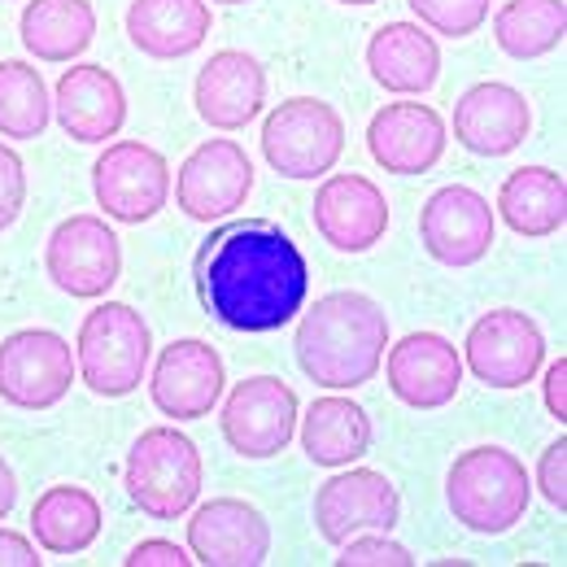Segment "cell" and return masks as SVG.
<instances>
[{"mask_svg": "<svg viewBox=\"0 0 567 567\" xmlns=\"http://www.w3.org/2000/svg\"><path fill=\"white\" fill-rule=\"evenodd\" d=\"M389 393L411 411H441L463 389V354L441 332H406L384 350Z\"/></svg>", "mask_w": 567, "mask_h": 567, "instance_id": "obj_16", "label": "cell"}, {"mask_svg": "<svg viewBox=\"0 0 567 567\" xmlns=\"http://www.w3.org/2000/svg\"><path fill=\"white\" fill-rule=\"evenodd\" d=\"M564 0H502L494 13V44L515 62H537L564 44Z\"/></svg>", "mask_w": 567, "mask_h": 567, "instance_id": "obj_29", "label": "cell"}, {"mask_svg": "<svg viewBox=\"0 0 567 567\" xmlns=\"http://www.w3.org/2000/svg\"><path fill=\"white\" fill-rule=\"evenodd\" d=\"M22 206H27V162L18 157V148L0 144V231L18 223Z\"/></svg>", "mask_w": 567, "mask_h": 567, "instance_id": "obj_33", "label": "cell"}, {"mask_svg": "<svg viewBox=\"0 0 567 567\" xmlns=\"http://www.w3.org/2000/svg\"><path fill=\"white\" fill-rule=\"evenodd\" d=\"M445 502L467 533L502 537L528 515L533 481L519 454H511L506 445H472L450 463Z\"/></svg>", "mask_w": 567, "mask_h": 567, "instance_id": "obj_3", "label": "cell"}, {"mask_svg": "<svg viewBox=\"0 0 567 567\" xmlns=\"http://www.w3.org/2000/svg\"><path fill=\"white\" fill-rule=\"evenodd\" d=\"M214 13L206 0H132L127 40L153 62L193 58L210 40Z\"/></svg>", "mask_w": 567, "mask_h": 567, "instance_id": "obj_24", "label": "cell"}, {"mask_svg": "<svg viewBox=\"0 0 567 567\" xmlns=\"http://www.w3.org/2000/svg\"><path fill=\"white\" fill-rule=\"evenodd\" d=\"M533 132V110L519 87L511 83H472L454 101V141L476 157H506Z\"/></svg>", "mask_w": 567, "mask_h": 567, "instance_id": "obj_20", "label": "cell"}, {"mask_svg": "<svg viewBox=\"0 0 567 567\" xmlns=\"http://www.w3.org/2000/svg\"><path fill=\"white\" fill-rule=\"evenodd\" d=\"M463 362L489 389H524L546 362V337L533 315L497 306L472 323L463 341Z\"/></svg>", "mask_w": 567, "mask_h": 567, "instance_id": "obj_10", "label": "cell"}, {"mask_svg": "<svg viewBox=\"0 0 567 567\" xmlns=\"http://www.w3.org/2000/svg\"><path fill=\"white\" fill-rule=\"evenodd\" d=\"M223 389H227V367L210 341L197 337L171 341L148 371V398L175 424L206 420L223 402Z\"/></svg>", "mask_w": 567, "mask_h": 567, "instance_id": "obj_15", "label": "cell"}, {"mask_svg": "<svg viewBox=\"0 0 567 567\" xmlns=\"http://www.w3.org/2000/svg\"><path fill=\"white\" fill-rule=\"evenodd\" d=\"M74 350L62 332L22 328L0 341V402L18 411H53L74 384Z\"/></svg>", "mask_w": 567, "mask_h": 567, "instance_id": "obj_8", "label": "cell"}, {"mask_svg": "<svg viewBox=\"0 0 567 567\" xmlns=\"http://www.w3.org/2000/svg\"><path fill=\"white\" fill-rule=\"evenodd\" d=\"M445 144H450L445 118L420 101H393L375 110L367 123V153L384 175H402V179L427 175L445 157Z\"/></svg>", "mask_w": 567, "mask_h": 567, "instance_id": "obj_18", "label": "cell"}, {"mask_svg": "<svg viewBox=\"0 0 567 567\" xmlns=\"http://www.w3.org/2000/svg\"><path fill=\"white\" fill-rule=\"evenodd\" d=\"M188 555L206 567H258L271 559V524L245 497H210L188 519Z\"/></svg>", "mask_w": 567, "mask_h": 567, "instance_id": "obj_17", "label": "cell"}, {"mask_svg": "<svg viewBox=\"0 0 567 567\" xmlns=\"http://www.w3.org/2000/svg\"><path fill=\"white\" fill-rule=\"evenodd\" d=\"M310 223L337 254H367L389 231V202L367 175H323L315 188Z\"/></svg>", "mask_w": 567, "mask_h": 567, "instance_id": "obj_19", "label": "cell"}, {"mask_svg": "<svg viewBox=\"0 0 567 567\" xmlns=\"http://www.w3.org/2000/svg\"><path fill=\"white\" fill-rule=\"evenodd\" d=\"M301 450L315 467H328V472L350 467L371 450V415L354 398H341V393L315 398L301 420Z\"/></svg>", "mask_w": 567, "mask_h": 567, "instance_id": "obj_26", "label": "cell"}, {"mask_svg": "<svg viewBox=\"0 0 567 567\" xmlns=\"http://www.w3.org/2000/svg\"><path fill=\"white\" fill-rule=\"evenodd\" d=\"M53 118V96L31 62H0V136L40 141Z\"/></svg>", "mask_w": 567, "mask_h": 567, "instance_id": "obj_30", "label": "cell"}, {"mask_svg": "<svg viewBox=\"0 0 567 567\" xmlns=\"http://www.w3.org/2000/svg\"><path fill=\"white\" fill-rule=\"evenodd\" d=\"M40 546L35 537H22L13 528H0V567H40Z\"/></svg>", "mask_w": 567, "mask_h": 567, "instance_id": "obj_36", "label": "cell"}, {"mask_svg": "<svg viewBox=\"0 0 567 567\" xmlns=\"http://www.w3.org/2000/svg\"><path fill=\"white\" fill-rule=\"evenodd\" d=\"M254 193V162L245 144L202 141L175 171V206L193 223H218L245 210Z\"/></svg>", "mask_w": 567, "mask_h": 567, "instance_id": "obj_13", "label": "cell"}, {"mask_svg": "<svg viewBox=\"0 0 567 567\" xmlns=\"http://www.w3.org/2000/svg\"><path fill=\"white\" fill-rule=\"evenodd\" d=\"M44 271L66 297L96 301L123 276V245L101 214H71L44 245Z\"/></svg>", "mask_w": 567, "mask_h": 567, "instance_id": "obj_9", "label": "cell"}, {"mask_svg": "<svg viewBox=\"0 0 567 567\" xmlns=\"http://www.w3.org/2000/svg\"><path fill=\"white\" fill-rule=\"evenodd\" d=\"M153 358V332L136 306L127 301H101L83 315L79 341H74V362L83 384L96 398H127L136 393L148 375Z\"/></svg>", "mask_w": 567, "mask_h": 567, "instance_id": "obj_4", "label": "cell"}, {"mask_svg": "<svg viewBox=\"0 0 567 567\" xmlns=\"http://www.w3.org/2000/svg\"><path fill=\"white\" fill-rule=\"evenodd\" d=\"M18 35L35 62H74L96 40V9L87 0H27Z\"/></svg>", "mask_w": 567, "mask_h": 567, "instance_id": "obj_27", "label": "cell"}, {"mask_svg": "<svg viewBox=\"0 0 567 567\" xmlns=\"http://www.w3.org/2000/svg\"><path fill=\"white\" fill-rule=\"evenodd\" d=\"M537 489L542 497L564 515L567 511V436L550 441L542 450V463H537Z\"/></svg>", "mask_w": 567, "mask_h": 567, "instance_id": "obj_34", "label": "cell"}, {"mask_svg": "<svg viewBox=\"0 0 567 567\" xmlns=\"http://www.w3.org/2000/svg\"><path fill=\"white\" fill-rule=\"evenodd\" d=\"M127 567H188L193 564V555L184 550V546H175V542H166V537H148L141 546H132L127 550Z\"/></svg>", "mask_w": 567, "mask_h": 567, "instance_id": "obj_35", "label": "cell"}, {"mask_svg": "<svg viewBox=\"0 0 567 567\" xmlns=\"http://www.w3.org/2000/svg\"><path fill=\"white\" fill-rule=\"evenodd\" d=\"M367 71L384 92L424 96L441 79V49L420 22H384L367 44Z\"/></svg>", "mask_w": 567, "mask_h": 567, "instance_id": "obj_23", "label": "cell"}, {"mask_svg": "<svg viewBox=\"0 0 567 567\" xmlns=\"http://www.w3.org/2000/svg\"><path fill=\"white\" fill-rule=\"evenodd\" d=\"M53 114L74 144H105L127 123V92L114 71L96 62H79L71 71H62L53 87Z\"/></svg>", "mask_w": 567, "mask_h": 567, "instance_id": "obj_21", "label": "cell"}, {"mask_svg": "<svg viewBox=\"0 0 567 567\" xmlns=\"http://www.w3.org/2000/svg\"><path fill=\"white\" fill-rule=\"evenodd\" d=\"M341 550V567H411L415 564V555L402 546V542H393L389 533H358L350 542H341L337 546Z\"/></svg>", "mask_w": 567, "mask_h": 567, "instance_id": "obj_32", "label": "cell"}, {"mask_svg": "<svg viewBox=\"0 0 567 567\" xmlns=\"http://www.w3.org/2000/svg\"><path fill=\"white\" fill-rule=\"evenodd\" d=\"M542 398H546V411L550 420L567 424V358L546 367V380H542Z\"/></svg>", "mask_w": 567, "mask_h": 567, "instance_id": "obj_37", "label": "cell"}, {"mask_svg": "<svg viewBox=\"0 0 567 567\" xmlns=\"http://www.w3.org/2000/svg\"><path fill=\"white\" fill-rule=\"evenodd\" d=\"M13 506H18V476H13V467L0 458V519H9Z\"/></svg>", "mask_w": 567, "mask_h": 567, "instance_id": "obj_38", "label": "cell"}, {"mask_svg": "<svg viewBox=\"0 0 567 567\" xmlns=\"http://www.w3.org/2000/svg\"><path fill=\"white\" fill-rule=\"evenodd\" d=\"M346 153V118L319 96H288L262 118V157L280 179H323Z\"/></svg>", "mask_w": 567, "mask_h": 567, "instance_id": "obj_6", "label": "cell"}, {"mask_svg": "<svg viewBox=\"0 0 567 567\" xmlns=\"http://www.w3.org/2000/svg\"><path fill=\"white\" fill-rule=\"evenodd\" d=\"M406 4L420 27L445 40H467L489 22V0H406Z\"/></svg>", "mask_w": 567, "mask_h": 567, "instance_id": "obj_31", "label": "cell"}, {"mask_svg": "<svg viewBox=\"0 0 567 567\" xmlns=\"http://www.w3.org/2000/svg\"><path fill=\"white\" fill-rule=\"evenodd\" d=\"M218 427L240 458H254V463L276 458L297 432V393L280 375H245L223 398Z\"/></svg>", "mask_w": 567, "mask_h": 567, "instance_id": "obj_11", "label": "cell"}, {"mask_svg": "<svg viewBox=\"0 0 567 567\" xmlns=\"http://www.w3.org/2000/svg\"><path fill=\"white\" fill-rule=\"evenodd\" d=\"M101 502L79 485H53L31 506V537L44 555H83L101 537Z\"/></svg>", "mask_w": 567, "mask_h": 567, "instance_id": "obj_28", "label": "cell"}, {"mask_svg": "<svg viewBox=\"0 0 567 567\" xmlns=\"http://www.w3.org/2000/svg\"><path fill=\"white\" fill-rule=\"evenodd\" d=\"M402 524V494L375 467H346L328 476L315 494V528L328 546H341L358 533H393Z\"/></svg>", "mask_w": 567, "mask_h": 567, "instance_id": "obj_12", "label": "cell"}, {"mask_svg": "<svg viewBox=\"0 0 567 567\" xmlns=\"http://www.w3.org/2000/svg\"><path fill=\"white\" fill-rule=\"evenodd\" d=\"M193 105L214 132H240L249 127L267 105V71L254 53L223 49L197 71Z\"/></svg>", "mask_w": 567, "mask_h": 567, "instance_id": "obj_22", "label": "cell"}, {"mask_svg": "<svg viewBox=\"0 0 567 567\" xmlns=\"http://www.w3.org/2000/svg\"><path fill=\"white\" fill-rule=\"evenodd\" d=\"M497 214L515 236L546 240L567 223V184L550 166H519L497 188Z\"/></svg>", "mask_w": 567, "mask_h": 567, "instance_id": "obj_25", "label": "cell"}, {"mask_svg": "<svg viewBox=\"0 0 567 567\" xmlns=\"http://www.w3.org/2000/svg\"><path fill=\"white\" fill-rule=\"evenodd\" d=\"M420 245L441 267H476L494 249V210L489 197L467 184L436 188L420 210Z\"/></svg>", "mask_w": 567, "mask_h": 567, "instance_id": "obj_14", "label": "cell"}, {"mask_svg": "<svg viewBox=\"0 0 567 567\" xmlns=\"http://www.w3.org/2000/svg\"><path fill=\"white\" fill-rule=\"evenodd\" d=\"M206 481V463L193 436H184L175 424L144 427L127 454L123 489L148 519H179L197 506Z\"/></svg>", "mask_w": 567, "mask_h": 567, "instance_id": "obj_5", "label": "cell"}, {"mask_svg": "<svg viewBox=\"0 0 567 567\" xmlns=\"http://www.w3.org/2000/svg\"><path fill=\"white\" fill-rule=\"evenodd\" d=\"M197 301L227 332H280L310 297V262L271 218H231L214 227L193 258Z\"/></svg>", "mask_w": 567, "mask_h": 567, "instance_id": "obj_1", "label": "cell"}, {"mask_svg": "<svg viewBox=\"0 0 567 567\" xmlns=\"http://www.w3.org/2000/svg\"><path fill=\"white\" fill-rule=\"evenodd\" d=\"M92 193L105 218L141 227L171 202V162L141 141H114L92 162Z\"/></svg>", "mask_w": 567, "mask_h": 567, "instance_id": "obj_7", "label": "cell"}, {"mask_svg": "<svg viewBox=\"0 0 567 567\" xmlns=\"http://www.w3.org/2000/svg\"><path fill=\"white\" fill-rule=\"evenodd\" d=\"M337 4H354V9H362V4H375V0H337Z\"/></svg>", "mask_w": 567, "mask_h": 567, "instance_id": "obj_39", "label": "cell"}, {"mask_svg": "<svg viewBox=\"0 0 567 567\" xmlns=\"http://www.w3.org/2000/svg\"><path fill=\"white\" fill-rule=\"evenodd\" d=\"M210 4H254V0H210Z\"/></svg>", "mask_w": 567, "mask_h": 567, "instance_id": "obj_40", "label": "cell"}, {"mask_svg": "<svg viewBox=\"0 0 567 567\" xmlns=\"http://www.w3.org/2000/svg\"><path fill=\"white\" fill-rule=\"evenodd\" d=\"M389 350V315L358 288L323 292L297 323L292 354L306 380L332 393H354L380 375Z\"/></svg>", "mask_w": 567, "mask_h": 567, "instance_id": "obj_2", "label": "cell"}]
</instances>
